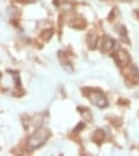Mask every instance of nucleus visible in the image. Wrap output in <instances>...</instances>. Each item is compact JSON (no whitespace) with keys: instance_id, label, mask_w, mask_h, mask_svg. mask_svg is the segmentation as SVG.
<instances>
[{"instance_id":"f257e3e1","label":"nucleus","mask_w":139,"mask_h":156,"mask_svg":"<svg viewBox=\"0 0 139 156\" xmlns=\"http://www.w3.org/2000/svg\"><path fill=\"white\" fill-rule=\"evenodd\" d=\"M50 137V133H49V130L46 128H39L36 133H34L28 139V150H34L36 148H39L41 145H43L45 142L47 141V138Z\"/></svg>"},{"instance_id":"f03ea898","label":"nucleus","mask_w":139,"mask_h":156,"mask_svg":"<svg viewBox=\"0 0 139 156\" xmlns=\"http://www.w3.org/2000/svg\"><path fill=\"white\" fill-rule=\"evenodd\" d=\"M85 93L88 95V98L91 99V102L93 104H96L98 107L103 109L107 106V99H106V95H104L102 91L99 89H91V91H85Z\"/></svg>"},{"instance_id":"7ed1b4c3","label":"nucleus","mask_w":139,"mask_h":156,"mask_svg":"<svg viewBox=\"0 0 139 156\" xmlns=\"http://www.w3.org/2000/svg\"><path fill=\"white\" fill-rule=\"evenodd\" d=\"M102 49H103V52H106V53L114 52V50L117 49L116 41H114L113 38H110V36H104L103 43H102Z\"/></svg>"},{"instance_id":"20e7f679","label":"nucleus","mask_w":139,"mask_h":156,"mask_svg":"<svg viewBox=\"0 0 139 156\" xmlns=\"http://www.w3.org/2000/svg\"><path fill=\"white\" fill-rule=\"evenodd\" d=\"M114 59H116L117 64H118L120 67H125V66H128V63H129V56H128V53L125 52V50H117Z\"/></svg>"},{"instance_id":"39448f33","label":"nucleus","mask_w":139,"mask_h":156,"mask_svg":"<svg viewBox=\"0 0 139 156\" xmlns=\"http://www.w3.org/2000/svg\"><path fill=\"white\" fill-rule=\"evenodd\" d=\"M86 42H88V45H89L91 49L96 47V35H95V32H89V34H88Z\"/></svg>"},{"instance_id":"423d86ee","label":"nucleus","mask_w":139,"mask_h":156,"mask_svg":"<svg viewBox=\"0 0 139 156\" xmlns=\"http://www.w3.org/2000/svg\"><path fill=\"white\" fill-rule=\"evenodd\" d=\"M118 29H120V36H121V41L124 42V43H128L129 42V39H128V36H127V31H125V27H122V25H120L118 27Z\"/></svg>"},{"instance_id":"0eeeda50","label":"nucleus","mask_w":139,"mask_h":156,"mask_svg":"<svg viewBox=\"0 0 139 156\" xmlns=\"http://www.w3.org/2000/svg\"><path fill=\"white\" fill-rule=\"evenodd\" d=\"M53 1H54V4H56V6L58 4V0H53Z\"/></svg>"}]
</instances>
